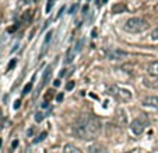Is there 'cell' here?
Masks as SVG:
<instances>
[{
	"instance_id": "obj_1",
	"label": "cell",
	"mask_w": 158,
	"mask_h": 153,
	"mask_svg": "<svg viewBox=\"0 0 158 153\" xmlns=\"http://www.w3.org/2000/svg\"><path fill=\"white\" fill-rule=\"evenodd\" d=\"M101 132V121L92 114H83L73 124V133L83 140L95 139Z\"/></svg>"
},
{
	"instance_id": "obj_2",
	"label": "cell",
	"mask_w": 158,
	"mask_h": 153,
	"mask_svg": "<svg viewBox=\"0 0 158 153\" xmlns=\"http://www.w3.org/2000/svg\"><path fill=\"white\" fill-rule=\"evenodd\" d=\"M147 28H148V23L141 17H132L123 24V30L130 32V34L143 32L144 30H147Z\"/></svg>"
},
{
	"instance_id": "obj_3",
	"label": "cell",
	"mask_w": 158,
	"mask_h": 153,
	"mask_svg": "<svg viewBox=\"0 0 158 153\" xmlns=\"http://www.w3.org/2000/svg\"><path fill=\"white\" fill-rule=\"evenodd\" d=\"M148 124V119H147V115L141 114L139 118H136L132 124H130V129L133 132L134 135H141L146 129V125Z\"/></svg>"
},
{
	"instance_id": "obj_4",
	"label": "cell",
	"mask_w": 158,
	"mask_h": 153,
	"mask_svg": "<svg viewBox=\"0 0 158 153\" xmlns=\"http://www.w3.org/2000/svg\"><path fill=\"white\" fill-rule=\"evenodd\" d=\"M109 94H113L119 101H129L132 98V93L126 89H120V87H116V86H112L111 89L108 90Z\"/></svg>"
},
{
	"instance_id": "obj_5",
	"label": "cell",
	"mask_w": 158,
	"mask_h": 153,
	"mask_svg": "<svg viewBox=\"0 0 158 153\" xmlns=\"http://www.w3.org/2000/svg\"><path fill=\"white\" fill-rule=\"evenodd\" d=\"M106 59L109 61H123L127 58V52L123 49H119V48H109L105 52Z\"/></svg>"
},
{
	"instance_id": "obj_6",
	"label": "cell",
	"mask_w": 158,
	"mask_h": 153,
	"mask_svg": "<svg viewBox=\"0 0 158 153\" xmlns=\"http://www.w3.org/2000/svg\"><path fill=\"white\" fill-rule=\"evenodd\" d=\"M115 119H116V122H118V125H119V126H125V125L127 124V117H126V112H125V111H123L122 108H119V110L116 111Z\"/></svg>"
},
{
	"instance_id": "obj_7",
	"label": "cell",
	"mask_w": 158,
	"mask_h": 153,
	"mask_svg": "<svg viewBox=\"0 0 158 153\" xmlns=\"http://www.w3.org/2000/svg\"><path fill=\"white\" fill-rule=\"evenodd\" d=\"M143 104L147 105V107H151L154 110H158V96H150V97H146L143 100Z\"/></svg>"
},
{
	"instance_id": "obj_8",
	"label": "cell",
	"mask_w": 158,
	"mask_h": 153,
	"mask_svg": "<svg viewBox=\"0 0 158 153\" xmlns=\"http://www.w3.org/2000/svg\"><path fill=\"white\" fill-rule=\"evenodd\" d=\"M88 153H108V150L99 143H94L88 147Z\"/></svg>"
},
{
	"instance_id": "obj_9",
	"label": "cell",
	"mask_w": 158,
	"mask_h": 153,
	"mask_svg": "<svg viewBox=\"0 0 158 153\" xmlns=\"http://www.w3.org/2000/svg\"><path fill=\"white\" fill-rule=\"evenodd\" d=\"M147 72L153 77H158V62H151V63H148Z\"/></svg>"
},
{
	"instance_id": "obj_10",
	"label": "cell",
	"mask_w": 158,
	"mask_h": 153,
	"mask_svg": "<svg viewBox=\"0 0 158 153\" xmlns=\"http://www.w3.org/2000/svg\"><path fill=\"white\" fill-rule=\"evenodd\" d=\"M112 11V14H119V13H123V11H126V4L123 3H115L111 9Z\"/></svg>"
},
{
	"instance_id": "obj_11",
	"label": "cell",
	"mask_w": 158,
	"mask_h": 153,
	"mask_svg": "<svg viewBox=\"0 0 158 153\" xmlns=\"http://www.w3.org/2000/svg\"><path fill=\"white\" fill-rule=\"evenodd\" d=\"M52 73H53L52 66H48V68H46V70H45V73H43V76H42V84H41V87H42V86H45L46 83L50 80V77H52Z\"/></svg>"
},
{
	"instance_id": "obj_12",
	"label": "cell",
	"mask_w": 158,
	"mask_h": 153,
	"mask_svg": "<svg viewBox=\"0 0 158 153\" xmlns=\"http://www.w3.org/2000/svg\"><path fill=\"white\" fill-rule=\"evenodd\" d=\"M63 153H83V152H81V149H78L77 146L71 145V143H67L63 147Z\"/></svg>"
},
{
	"instance_id": "obj_13",
	"label": "cell",
	"mask_w": 158,
	"mask_h": 153,
	"mask_svg": "<svg viewBox=\"0 0 158 153\" xmlns=\"http://www.w3.org/2000/svg\"><path fill=\"white\" fill-rule=\"evenodd\" d=\"M144 84L150 87V89H154V90H158V77H154V79H146L144 80Z\"/></svg>"
},
{
	"instance_id": "obj_14",
	"label": "cell",
	"mask_w": 158,
	"mask_h": 153,
	"mask_svg": "<svg viewBox=\"0 0 158 153\" xmlns=\"http://www.w3.org/2000/svg\"><path fill=\"white\" fill-rule=\"evenodd\" d=\"M76 55H77L76 49H74V48H70V49L67 51V54H66V63H71V62L74 61Z\"/></svg>"
},
{
	"instance_id": "obj_15",
	"label": "cell",
	"mask_w": 158,
	"mask_h": 153,
	"mask_svg": "<svg viewBox=\"0 0 158 153\" xmlns=\"http://www.w3.org/2000/svg\"><path fill=\"white\" fill-rule=\"evenodd\" d=\"M151 41H154V42H158V25L155 27L154 30H153V32H151Z\"/></svg>"
},
{
	"instance_id": "obj_16",
	"label": "cell",
	"mask_w": 158,
	"mask_h": 153,
	"mask_svg": "<svg viewBox=\"0 0 158 153\" xmlns=\"http://www.w3.org/2000/svg\"><path fill=\"white\" fill-rule=\"evenodd\" d=\"M83 44H84V39H80V41H77V42H76V45L73 46L74 49H76V52H77V54L81 51V46H83Z\"/></svg>"
},
{
	"instance_id": "obj_17",
	"label": "cell",
	"mask_w": 158,
	"mask_h": 153,
	"mask_svg": "<svg viewBox=\"0 0 158 153\" xmlns=\"http://www.w3.org/2000/svg\"><path fill=\"white\" fill-rule=\"evenodd\" d=\"M45 117H46V114H43V112H36L35 114V121L41 122V121H43V118Z\"/></svg>"
},
{
	"instance_id": "obj_18",
	"label": "cell",
	"mask_w": 158,
	"mask_h": 153,
	"mask_svg": "<svg viewBox=\"0 0 158 153\" xmlns=\"http://www.w3.org/2000/svg\"><path fill=\"white\" fill-rule=\"evenodd\" d=\"M52 35H53V32H52V31H49V32H48V34H46L45 42H43V48H45V46L48 45V44H49V41H50V39H52ZM45 49H46V48H45Z\"/></svg>"
},
{
	"instance_id": "obj_19",
	"label": "cell",
	"mask_w": 158,
	"mask_h": 153,
	"mask_svg": "<svg viewBox=\"0 0 158 153\" xmlns=\"http://www.w3.org/2000/svg\"><path fill=\"white\" fill-rule=\"evenodd\" d=\"M46 136H48V133H46V132H42V133H41V135H39L38 138L35 139V140H34V143H39V142H42V140L46 138Z\"/></svg>"
},
{
	"instance_id": "obj_20",
	"label": "cell",
	"mask_w": 158,
	"mask_h": 153,
	"mask_svg": "<svg viewBox=\"0 0 158 153\" xmlns=\"http://www.w3.org/2000/svg\"><path fill=\"white\" fill-rule=\"evenodd\" d=\"M32 89V83H28V84H25V87L22 89V94H28Z\"/></svg>"
},
{
	"instance_id": "obj_21",
	"label": "cell",
	"mask_w": 158,
	"mask_h": 153,
	"mask_svg": "<svg viewBox=\"0 0 158 153\" xmlns=\"http://www.w3.org/2000/svg\"><path fill=\"white\" fill-rule=\"evenodd\" d=\"M53 3H55V0H48V6H46V13H49L50 9H52Z\"/></svg>"
},
{
	"instance_id": "obj_22",
	"label": "cell",
	"mask_w": 158,
	"mask_h": 153,
	"mask_svg": "<svg viewBox=\"0 0 158 153\" xmlns=\"http://www.w3.org/2000/svg\"><path fill=\"white\" fill-rule=\"evenodd\" d=\"M53 97V90H49V91L46 93V97H45V101H49L50 98Z\"/></svg>"
},
{
	"instance_id": "obj_23",
	"label": "cell",
	"mask_w": 158,
	"mask_h": 153,
	"mask_svg": "<svg viewBox=\"0 0 158 153\" xmlns=\"http://www.w3.org/2000/svg\"><path fill=\"white\" fill-rule=\"evenodd\" d=\"M74 89V82H69L66 84V90H73Z\"/></svg>"
},
{
	"instance_id": "obj_24",
	"label": "cell",
	"mask_w": 158,
	"mask_h": 153,
	"mask_svg": "<svg viewBox=\"0 0 158 153\" xmlns=\"http://www.w3.org/2000/svg\"><path fill=\"white\" fill-rule=\"evenodd\" d=\"M76 9H77V4H73V6H71V7H70V10H69V14H73V13H74V10H76Z\"/></svg>"
},
{
	"instance_id": "obj_25",
	"label": "cell",
	"mask_w": 158,
	"mask_h": 153,
	"mask_svg": "<svg viewBox=\"0 0 158 153\" xmlns=\"http://www.w3.org/2000/svg\"><path fill=\"white\" fill-rule=\"evenodd\" d=\"M14 66H15V59H13V61L8 63V70H10V69H13Z\"/></svg>"
},
{
	"instance_id": "obj_26",
	"label": "cell",
	"mask_w": 158,
	"mask_h": 153,
	"mask_svg": "<svg viewBox=\"0 0 158 153\" xmlns=\"http://www.w3.org/2000/svg\"><path fill=\"white\" fill-rule=\"evenodd\" d=\"M20 105H21V101H20V100H17V101L14 103V108L17 110V108H20Z\"/></svg>"
},
{
	"instance_id": "obj_27",
	"label": "cell",
	"mask_w": 158,
	"mask_h": 153,
	"mask_svg": "<svg viewBox=\"0 0 158 153\" xmlns=\"http://www.w3.org/2000/svg\"><path fill=\"white\" fill-rule=\"evenodd\" d=\"M56 100H57V101L60 103V101L63 100V94H62V93H59V94H57V97H56Z\"/></svg>"
},
{
	"instance_id": "obj_28",
	"label": "cell",
	"mask_w": 158,
	"mask_h": 153,
	"mask_svg": "<svg viewBox=\"0 0 158 153\" xmlns=\"http://www.w3.org/2000/svg\"><path fill=\"white\" fill-rule=\"evenodd\" d=\"M15 30H17V25H14V27H10V28H8V32H13V31H15Z\"/></svg>"
},
{
	"instance_id": "obj_29",
	"label": "cell",
	"mask_w": 158,
	"mask_h": 153,
	"mask_svg": "<svg viewBox=\"0 0 158 153\" xmlns=\"http://www.w3.org/2000/svg\"><path fill=\"white\" fill-rule=\"evenodd\" d=\"M53 86H55V87H59V86H60V82H59V80H55V82H53Z\"/></svg>"
},
{
	"instance_id": "obj_30",
	"label": "cell",
	"mask_w": 158,
	"mask_h": 153,
	"mask_svg": "<svg viewBox=\"0 0 158 153\" xmlns=\"http://www.w3.org/2000/svg\"><path fill=\"white\" fill-rule=\"evenodd\" d=\"M49 107V104H48V101H43V104H42V108H48Z\"/></svg>"
},
{
	"instance_id": "obj_31",
	"label": "cell",
	"mask_w": 158,
	"mask_h": 153,
	"mask_svg": "<svg viewBox=\"0 0 158 153\" xmlns=\"http://www.w3.org/2000/svg\"><path fill=\"white\" fill-rule=\"evenodd\" d=\"M87 10H88V4H85L84 7H83V13H87Z\"/></svg>"
},
{
	"instance_id": "obj_32",
	"label": "cell",
	"mask_w": 158,
	"mask_h": 153,
	"mask_svg": "<svg viewBox=\"0 0 158 153\" xmlns=\"http://www.w3.org/2000/svg\"><path fill=\"white\" fill-rule=\"evenodd\" d=\"M17 145H18V142H17V140H14V142H13V147H17Z\"/></svg>"
},
{
	"instance_id": "obj_33",
	"label": "cell",
	"mask_w": 158,
	"mask_h": 153,
	"mask_svg": "<svg viewBox=\"0 0 158 153\" xmlns=\"http://www.w3.org/2000/svg\"><path fill=\"white\" fill-rule=\"evenodd\" d=\"M1 122H3V117H1V114H0V128H1Z\"/></svg>"
},
{
	"instance_id": "obj_34",
	"label": "cell",
	"mask_w": 158,
	"mask_h": 153,
	"mask_svg": "<svg viewBox=\"0 0 158 153\" xmlns=\"http://www.w3.org/2000/svg\"><path fill=\"white\" fill-rule=\"evenodd\" d=\"M106 2H108V0H102V4H104V3H106Z\"/></svg>"
},
{
	"instance_id": "obj_35",
	"label": "cell",
	"mask_w": 158,
	"mask_h": 153,
	"mask_svg": "<svg viewBox=\"0 0 158 153\" xmlns=\"http://www.w3.org/2000/svg\"><path fill=\"white\" fill-rule=\"evenodd\" d=\"M0 147H1V139H0Z\"/></svg>"
},
{
	"instance_id": "obj_36",
	"label": "cell",
	"mask_w": 158,
	"mask_h": 153,
	"mask_svg": "<svg viewBox=\"0 0 158 153\" xmlns=\"http://www.w3.org/2000/svg\"><path fill=\"white\" fill-rule=\"evenodd\" d=\"M88 2H90V0H88Z\"/></svg>"
}]
</instances>
